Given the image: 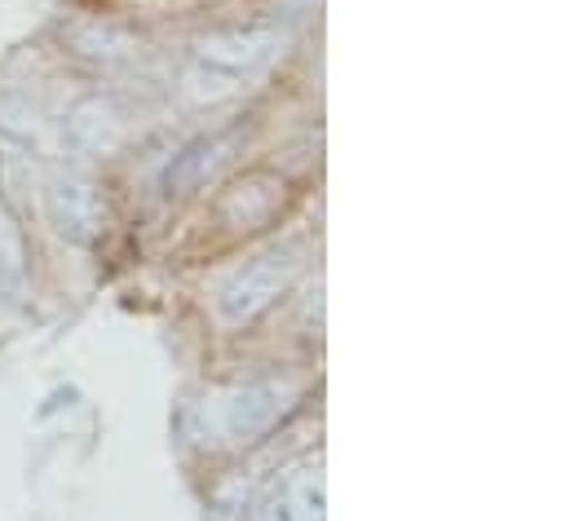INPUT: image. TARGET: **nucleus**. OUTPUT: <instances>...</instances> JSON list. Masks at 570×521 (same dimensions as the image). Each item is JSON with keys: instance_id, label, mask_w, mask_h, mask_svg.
I'll return each mask as SVG.
<instances>
[{"instance_id": "f257e3e1", "label": "nucleus", "mask_w": 570, "mask_h": 521, "mask_svg": "<svg viewBox=\"0 0 570 521\" xmlns=\"http://www.w3.org/2000/svg\"><path fill=\"white\" fill-rule=\"evenodd\" d=\"M284 58V31L279 27H230L213 31L195 45L186 94L195 102H226L248 89L262 71H271Z\"/></svg>"}, {"instance_id": "f03ea898", "label": "nucleus", "mask_w": 570, "mask_h": 521, "mask_svg": "<svg viewBox=\"0 0 570 521\" xmlns=\"http://www.w3.org/2000/svg\"><path fill=\"white\" fill-rule=\"evenodd\" d=\"M301 269H305V244H275L253 260H244L235 274L222 278V287L213 296L217 318L230 323V327L253 323L301 278Z\"/></svg>"}, {"instance_id": "7ed1b4c3", "label": "nucleus", "mask_w": 570, "mask_h": 521, "mask_svg": "<svg viewBox=\"0 0 570 521\" xmlns=\"http://www.w3.org/2000/svg\"><path fill=\"white\" fill-rule=\"evenodd\" d=\"M40 208H45V222L67 239V244H94L102 235V222H107V204H102V190L89 173L80 168H53L45 177V190H40Z\"/></svg>"}, {"instance_id": "20e7f679", "label": "nucleus", "mask_w": 570, "mask_h": 521, "mask_svg": "<svg viewBox=\"0 0 570 521\" xmlns=\"http://www.w3.org/2000/svg\"><path fill=\"white\" fill-rule=\"evenodd\" d=\"M296 397H301V385L292 376L248 381L222 402V429L230 442H257L296 406Z\"/></svg>"}, {"instance_id": "39448f33", "label": "nucleus", "mask_w": 570, "mask_h": 521, "mask_svg": "<svg viewBox=\"0 0 570 521\" xmlns=\"http://www.w3.org/2000/svg\"><path fill=\"white\" fill-rule=\"evenodd\" d=\"M287 199V186L279 173H244L239 181H230L217 199V217L222 226L230 230H257L266 222H275V213L284 208Z\"/></svg>"}, {"instance_id": "423d86ee", "label": "nucleus", "mask_w": 570, "mask_h": 521, "mask_svg": "<svg viewBox=\"0 0 570 521\" xmlns=\"http://www.w3.org/2000/svg\"><path fill=\"white\" fill-rule=\"evenodd\" d=\"M318 518H323V473L318 469H292L284 482H275L253 504V521H318Z\"/></svg>"}, {"instance_id": "0eeeda50", "label": "nucleus", "mask_w": 570, "mask_h": 521, "mask_svg": "<svg viewBox=\"0 0 570 521\" xmlns=\"http://www.w3.org/2000/svg\"><path fill=\"white\" fill-rule=\"evenodd\" d=\"M239 137L244 132H213V137H199L190 141L173 164H168V195H190L199 190L204 181H213L222 173V164H230V155L239 150Z\"/></svg>"}, {"instance_id": "6e6552de", "label": "nucleus", "mask_w": 570, "mask_h": 521, "mask_svg": "<svg viewBox=\"0 0 570 521\" xmlns=\"http://www.w3.org/2000/svg\"><path fill=\"white\" fill-rule=\"evenodd\" d=\"M31 296V265H27V239L9 204L0 199V301L22 309Z\"/></svg>"}, {"instance_id": "1a4fd4ad", "label": "nucleus", "mask_w": 570, "mask_h": 521, "mask_svg": "<svg viewBox=\"0 0 570 521\" xmlns=\"http://www.w3.org/2000/svg\"><path fill=\"white\" fill-rule=\"evenodd\" d=\"M125 116L111 107V102H85V107H76L71 111V137L80 141V146H89V150H116L120 141H125Z\"/></svg>"}, {"instance_id": "9d476101", "label": "nucleus", "mask_w": 570, "mask_h": 521, "mask_svg": "<svg viewBox=\"0 0 570 521\" xmlns=\"http://www.w3.org/2000/svg\"><path fill=\"white\" fill-rule=\"evenodd\" d=\"M76 40V53H85V58H94V62H102V67H116V62H129L134 58V40L120 31V27H85V31H76L71 36Z\"/></svg>"}, {"instance_id": "9b49d317", "label": "nucleus", "mask_w": 570, "mask_h": 521, "mask_svg": "<svg viewBox=\"0 0 570 521\" xmlns=\"http://www.w3.org/2000/svg\"><path fill=\"white\" fill-rule=\"evenodd\" d=\"M150 4H186V0H150Z\"/></svg>"}]
</instances>
